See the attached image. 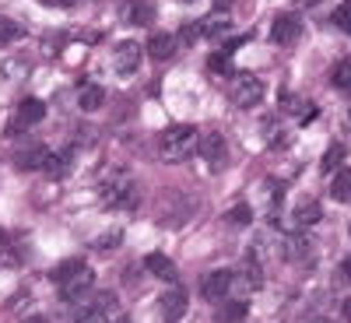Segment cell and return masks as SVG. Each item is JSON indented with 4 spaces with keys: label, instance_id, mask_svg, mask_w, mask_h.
Wrapping results in <instances>:
<instances>
[{
    "label": "cell",
    "instance_id": "cell-1",
    "mask_svg": "<svg viewBox=\"0 0 351 323\" xmlns=\"http://www.w3.org/2000/svg\"><path fill=\"white\" fill-rule=\"evenodd\" d=\"M53 278H56V288H60V299H64V302L84 299L88 291H92V285H95V274H92V267H88L84 260H67V263H60Z\"/></svg>",
    "mask_w": 351,
    "mask_h": 323
},
{
    "label": "cell",
    "instance_id": "cell-2",
    "mask_svg": "<svg viewBox=\"0 0 351 323\" xmlns=\"http://www.w3.org/2000/svg\"><path fill=\"white\" fill-rule=\"evenodd\" d=\"M197 144H200L197 127L176 123V127H165L158 134V155H162V162H183V158H190L197 152Z\"/></svg>",
    "mask_w": 351,
    "mask_h": 323
},
{
    "label": "cell",
    "instance_id": "cell-3",
    "mask_svg": "<svg viewBox=\"0 0 351 323\" xmlns=\"http://www.w3.org/2000/svg\"><path fill=\"white\" fill-rule=\"evenodd\" d=\"M228 99L232 106H239V109H253L263 102V81L256 74H236L228 84Z\"/></svg>",
    "mask_w": 351,
    "mask_h": 323
},
{
    "label": "cell",
    "instance_id": "cell-4",
    "mask_svg": "<svg viewBox=\"0 0 351 323\" xmlns=\"http://www.w3.org/2000/svg\"><path fill=\"white\" fill-rule=\"evenodd\" d=\"M106 204L109 208H123V211H130V208H137V187L127 180V176H112V180L106 183Z\"/></svg>",
    "mask_w": 351,
    "mask_h": 323
},
{
    "label": "cell",
    "instance_id": "cell-5",
    "mask_svg": "<svg viewBox=\"0 0 351 323\" xmlns=\"http://www.w3.org/2000/svg\"><path fill=\"white\" fill-rule=\"evenodd\" d=\"M158 309H162V320H165V323H180V320L186 316V291H183L180 285H172L169 291H162Z\"/></svg>",
    "mask_w": 351,
    "mask_h": 323
},
{
    "label": "cell",
    "instance_id": "cell-6",
    "mask_svg": "<svg viewBox=\"0 0 351 323\" xmlns=\"http://www.w3.org/2000/svg\"><path fill=\"white\" fill-rule=\"evenodd\" d=\"M43 116H46V102H43V99H21L18 109H14L11 130H28V127H36Z\"/></svg>",
    "mask_w": 351,
    "mask_h": 323
},
{
    "label": "cell",
    "instance_id": "cell-7",
    "mask_svg": "<svg viewBox=\"0 0 351 323\" xmlns=\"http://www.w3.org/2000/svg\"><path fill=\"white\" fill-rule=\"evenodd\" d=\"M141 46L134 43V39H127V43H120V46H116V74H120V77H134L137 74V67H141Z\"/></svg>",
    "mask_w": 351,
    "mask_h": 323
},
{
    "label": "cell",
    "instance_id": "cell-8",
    "mask_svg": "<svg viewBox=\"0 0 351 323\" xmlns=\"http://www.w3.org/2000/svg\"><path fill=\"white\" fill-rule=\"evenodd\" d=\"M299 36H302V25H299L295 14H278V18L271 21V39H274L278 46L299 43Z\"/></svg>",
    "mask_w": 351,
    "mask_h": 323
},
{
    "label": "cell",
    "instance_id": "cell-9",
    "mask_svg": "<svg viewBox=\"0 0 351 323\" xmlns=\"http://www.w3.org/2000/svg\"><path fill=\"white\" fill-rule=\"evenodd\" d=\"M123 21L134 25V28H148L155 21V4L152 0H123V8H120Z\"/></svg>",
    "mask_w": 351,
    "mask_h": 323
},
{
    "label": "cell",
    "instance_id": "cell-10",
    "mask_svg": "<svg viewBox=\"0 0 351 323\" xmlns=\"http://www.w3.org/2000/svg\"><path fill=\"white\" fill-rule=\"evenodd\" d=\"M53 162V152L46 148V144H28V148H21L14 155V165L18 169H28V172H36V169H49Z\"/></svg>",
    "mask_w": 351,
    "mask_h": 323
},
{
    "label": "cell",
    "instance_id": "cell-11",
    "mask_svg": "<svg viewBox=\"0 0 351 323\" xmlns=\"http://www.w3.org/2000/svg\"><path fill=\"white\" fill-rule=\"evenodd\" d=\"M200 291H204V299H208V302L225 299L228 291H232V271H211V274H204Z\"/></svg>",
    "mask_w": 351,
    "mask_h": 323
},
{
    "label": "cell",
    "instance_id": "cell-12",
    "mask_svg": "<svg viewBox=\"0 0 351 323\" xmlns=\"http://www.w3.org/2000/svg\"><path fill=\"white\" fill-rule=\"evenodd\" d=\"M197 152L204 155V162H208V165H221V162H225V137H221V134H208V137H200Z\"/></svg>",
    "mask_w": 351,
    "mask_h": 323
},
{
    "label": "cell",
    "instance_id": "cell-13",
    "mask_svg": "<svg viewBox=\"0 0 351 323\" xmlns=\"http://www.w3.org/2000/svg\"><path fill=\"white\" fill-rule=\"evenodd\" d=\"M228 28H232V21H228L225 11H215V14H208V18H200L204 39H228Z\"/></svg>",
    "mask_w": 351,
    "mask_h": 323
},
{
    "label": "cell",
    "instance_id": "cell-14",
    "mask_svg": "<svg viewBox=\"0 0 351 323\" xmlns=\"http://www.w3.org/2000/svg\"><path fill=\"white\" fill-rule=\"evenodd\" d=\"M176 46H180V39H176L172 32H155L148 39V53L155 56V60H169V56L176 53Z\"/></svg>",
    "mask_w": 351,
    "mask_h": 323
},
{
    "label": "cell",
    "instance_id": "cell-15",
    "mask_svg": "<svg viewBox=\"0 0 351 323\" xmlns=\"http://www.w3.org/2000/svg\"><path fill=\"white\" fill-rule=\"evenodd\" d=\"M102 102H106V92H102V84H81V92H77V106L84 109V112H99L102 109Z\"/></svg>",
    "mask_w": 351,
    "mask_h": 323
},
{
    "label": "cell",
    "instance_id": "cell-16",
    "mask_svg": "<svg viewBox=\"0 0 351 323\" xmlns=\"http://www.w3.org/2000/svg\"><path fill=\"white\" fill-rule=\"evenodd\" d=\"M319 215H324V211H319V200H316V197H302V200L295 204V225H299V228L316 225Z\"/></svg>",
    "mask_w": 351,
    "mask_h": 323
},
{
    "label": "cell",
    "instance_id": "cell-17",
    "mask_svg": "<svg viewBox=\"0 0 351 323\" xmlns=\"http://www.w3.org/2000/svg\"><path fill=\"white\" fill-rule=\"evenodd\" d=\"M148 271H152L155 278H162V281H176V278H180L176 263H172L169 256H162V253H152V256H148Z\"/></svg>",
    "mask_w": 351,
    "mask_h": 323
},
{
    "label": "cell",
    "instance_id": "cell-18",
    "mask_svg": "<svg viewBox=\"0 0 351 323\" xmlns=\"http://www.w3.org/2000/svg\"><path fill=\"white\" fill-rule=\"evenodd\" d=\"M330 193H334L341 204H351V169H337V172H334Z\"/></svg>",
    "mask_w": 351,
    "mask_h": 323
},
{
    "label": "cell",
    "instance_id": "cell-19",
    "mask_svg": "<svg viewBox=\"0 0 351 323\" xmlns=\"http://www.w3.org/2000/svg\"><path fill=\"white\" fill-rule=\"evenodd\" d=\"M285 250H288V260H291V263H302V260L309 263V260H313V246H309L306 239H299V236H295V239H288Z\"/></svg>",
    "mask_w": 351,
    "mask_h": 323
},
{
    "label": "cell",
    "instance_id": "cell-20",
    "mask_svg": "<svg viewBox=\"0 0 351 323\" xmlns=\"http://www.w3.org/2000/svg\"><path fill=\"white\" fill-rule=\"evenodd\" d=\"M21 36H25V28H21L18 21H11V18L0 14V46H11V43H18Z\"/></svg>",
    "mask_w": 351,
    "mask_h": 323
},
{
    "label": "cell",
    "instance_id": "cell-21",
    "mask_svg": "<svg viewBox=\"0 0 351 323\" xmlns=\"http://www.w3.org/2000/svg\"><path fill=\"white\" fill-rule=\"evenodd\" d=\"M341 162H344V144H330V148L324 152V162H319V169H324V176H330V172L341 169Z\"/></svg>",
    "mask_w": 351,
    "mask_h": 323
},
{
    "label": "cell",
    "instance_id": "cell-22",
    "mask_svg": "<svg viewBox=\"0 0 351 323\" xmlns=\"http://www.w3.org/2000/svg\"><path fill=\"white\" fill-rule=\"evenodd\" d=\"M330 81H334V84L341 88V92H351V56H344V60H337V67H334Z\"/></svg>",
    "mask_w": 351,
    "mask_h": 323
},
{
    "label": "cell",
    "instance_id": "cell-23",
    "mask_svg": "<svg viewBox=\"0 0 351 323\" xmlns=\"http://www.w3.org/2000/svg\"><path fill=\"white\" fill-rule=\"evenodd\" d=\"M246 316V302H225L221 309H218V320L221 323H239Z\"/></svg>",
    "mask_w": 351,
    "mask_h": 323
},
{
    "label": "cell",
    "instance_id": "cell-24",
    "mask_svg": "<svg viewBox=\"0 0 351 323\" xmlns=\"http://www.w3.org/2000/svg\"><path fill=\"white\" fill-rule=\"evenodd\" d=\"M208 67H211L215 74H228V67H232V64H228V49H218L211 60H208Z\"/></svg>",
    "mask_w": 351,
    "mask_h": 323
},
{
    "label": "cell",
    "instance_id": "cell-25",
    "mask_svg": "<svg viewBox=\"0 0 351 323\" xmlns=\"http://www.w3.org/2000/svg\"><path fill=\"white\" fill-rule=\"evenodd\" d=\"M74 323H109V316H106L102 309H95V306H92V309H81Z\"/></svg>",
    "mask_w": 351,
    "mask_h": 323
},
{
    "label": "cell",
    "instance_id": "cell-26",
    "mask_svg": "<svg viewBox=\"0 0 351 323\" xmlns=\"http://www.w3.org/2000/svg\"><path fill=\"white\" fill-rule=\"evenodd\" d=\"M197 39H204V32H200V21H193V25H183V32H180V43L193 46Z\"/></svg>",
    "mask_w": 351,
    "mask_h": 323
},
{
    "label": "cell",
    "instance_id": "cell-27",
    "mask_svg": "<svg viewBox=\"0 0 351 323\" xmlns=\"http://www.w3.org/2000/svg\"><path fill=\"white\" fill-rule=\"evenodd\" d=\"M95 309H102L109 320L116 316V296H112V291H106V296H99V299H95Z\"/></svg>",
    "mask_w": 351,
    "mask_h": 323
},
{
    "label": "cell",
    "instance_id": "cell-28",
    "mask_svg": "<svg viewBox=\"0 0 351 323\" xmlns=\"http://www.w3.org/2000/svg\"><path fill=\"white\" fill-rule=\"evenodd\" d=\"M250 218H253V215H250L246 204H239L236 211H228V222H232V225H250Z\"/></svg>",
    "mask_w": 351,
    "mask_h": 323
},
{
    "label": "cell",
    "instance_id": "cell-29",
    "mask_svg": "<svg viewBox=\"0 0 351 323\" xmlns=\"http://www.w3.org/2000/svg\"><path fill=\"white\" fill-rule=\"evenodd\" d=\"M334 21L344 28V32H351V4H344V8H337L334 11Z\"/></svg>",
    "mask_w": 351,
    "mask_h": 323
},
{
    "label": "cell",
    "instance_id": "cell-30",
    "mask_svg": "<svg viewBox=\"0 0 351 323\" xmlns=\"http://www.w3.org/2000/svg\"><path fill=\"white\" fill-rule=\"evenodd\" d=\"M46 8H71V4H81V0H43Z\"/></svg>",
    "mask_w": 351,
    "mask_h": 323
},
{
    "label": "cell",
    "instance_id": "cell-31",
    "mask_svg": "<svg viewBox=\"0 0 351 323\" xmlns=\"http://www.w3.org/2000/svg\"><path fill=\"white\" fill-rule=\"evenodd\" d=\"M11 250H8V243H4V236H0V267H4V263H11V256H8Z\"/></svg>",
    "mask_w": 351,
    "mask_h": 323
},
{
    "label": "cell",
    "instance_id": "cell-32",
    "mask_svg": "<svg viewBox=\"0 0 351 323\" xmlns=\"http://www.w3.org/2000/svg\"><path fill=\"white\" fill-rule=\"evenodd\" d=\"M341 281H351V256L341 263Z\"/></svg>",
    "mask_w": 351,
    "mask_h": 323
},
{
    "label": "cell",
    "instance_id": "cell-33",
    "mask_svg": "<svg viewBox=\"0 0 351 323\" xmlns=\"http://www.w3.org/2000/svg\"><path fill=\"white\" fill-rule=\"evenodd\" d=\"M344 134H348V137H351V109H348V112H344Z\"/></svg>",
    "mask_w": 351,
    "mask_h": 323
},
{
    "label": "cell",
    "instance_id": "cell-34",
    "mask_svg": "<svg viewBox=\"0 0 351 323\" xmlns=\"http://www.w3.org/2000/svg\"><path fill=\"white\" fill-rule=\"evenodd\" d=\"M228 4H232V0H215V11L221 8V11H228Z\"/></svg>",
    "mask_w": 351,
    "mask_h": 323
},
{
    "label": "cell",
    "instance_id": "cell-35",
    "mask_svg": "<svg viewBox=\"0 0 351 323\" xmlns=\"http://www.w3.org/2000/svg\"><path fill=\"white\" fill-rule=\"evenodd\" d=\"M25 323H49V320H46V316H28Z\"/></svg>",
    "mask_w": 351,
    "mask_h": 323
},
{
    "label": "cell",
    "instance_id": "cell-36",
    "mask_svg": "<svg viewBox=\"0 0 351 323\" xmlns=\"http://www.w3.org/2000/svg\"><path fill=\"white\" fill-rule=\"evenodd\" d=\"M109 323H130V320H127V316H112Z\"/></svg>",
    "mask_w": 351,
    "mask_h": 323
},
{
    "label": "cell",
    "instance_id": "cell-37",
    "mask_svg": "<svg viewBox=\"0 0 351 323\" xmlns=\"http://www.w3.org/2000/svg\"><path fill=\"white\" fill-rule=\"evenodd\" d=\"M186 4H190V0H186Z\"/></svg>",
    "mask_w": 351,
    "mask_h": 323
}]
</instances>
